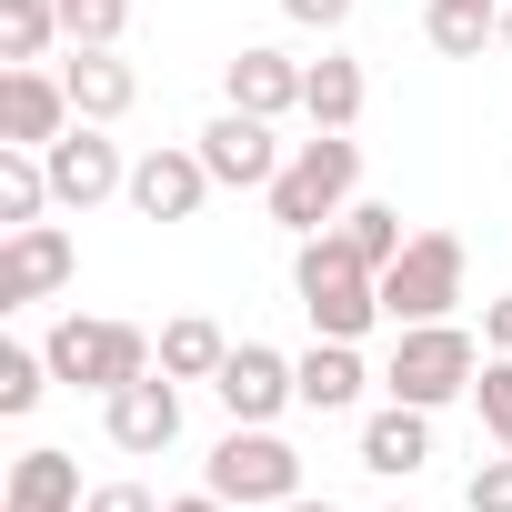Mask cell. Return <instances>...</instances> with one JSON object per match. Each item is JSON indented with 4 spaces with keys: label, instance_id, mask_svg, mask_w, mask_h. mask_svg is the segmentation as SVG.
Wrapping results in <instances>:
<instances>
[{
    "label": "cell",
    "instance_id": "1",
    "mask_svg": "<svg viewBox=\"0 0 512 512\" xmlns=\"http://www.w3.org/2000/svg\"><path fill=\"white\" fill-rule=\"evenodd\" d=\"M292 302L312 312L322 342H362V332L382 322V272L362 262L342 231H312V241L292 251Z\"/></svg>",
    "mask_w": 512,
    "mask_h": 512
},
{
    "label": "cell",
    "instance_id": "2",
    "mask_svg": "<svg viewBox=\"0 0 512 512\" xmlns=\"http://www.w3.org/2000/svg\"><path fill=\"white\" fill-rule=\"evenodd\" d=\"M352 191H362V141L352 131H312V141H292V161H282V181L262 201H272V221L292 241H312V231H332L352 211Z\"/></svg>",
    "mask_w": 512,
    "mask_h": 512
},
{
    "label": "cell",
    "instance_id": "3",
    "mask_svg": "<svg viewBox=\"0 0 512 512\" xmlns=\"http://www.w3.org/2000/svg\"><path fill=\"white\" fill-rule=\"evenodd\" d=\"M41 352H51V382H71V392H121V382L161 372V342L141 322H101V312H61Z\"/></svg>",
    "mask_w": 512,
    "mask_h": 512
},
{
    "label": "cell",
    "instance_id": "4",
    "mask_svg": "<svg viewBox=\"0 0 512 512\" xmlns=\"http://www.w3.org/2000/svg\"><path fill=\"white\" fill-rule=\"evenodd\" d=\"M472 372H482V342H472L462 322H402V332H392V362H382V392L442 412V402L472 392Z\"/></svg>",
    "mask_w": 512,
    "mask_h": 512
},
{
    "label": "cell",
    "instance_id": "5",
    "mask_svg": "<svg viewBox=\"0 0 512 512\" xmlns=\"http://www.w3.org/2000/svg\"><path fill=\"white\" fill-rule=\"evenodd\" d=\"M201 482H211L231 512H241V502H292V492H302V452H292L272 422H231V432L211 442Z\"/></svg>",
    "mask_w": 512,
    "mask_h": 512
},
{
    "label": "cell",
    "instance_id": "6",
    "mask_svg": "<svg viewBox=\"0 0 512 512\" xmlns=\"http://www.w3.org/2000/svg\"><path fill=\"white\" fill-rule=\"evenodd\" d=\"M452 302H462V241L452 231H412L402 262L382 272V322L392 332L402 322H452Z\"/></svg>",
    "mask_w": 512,
    "mask_h": 512
},
{
    "label": "cell",
    "instance_id": "7",
    "mask_svg": "<svg viewBox=\"0 0 512 512\" xmlns=\"http://www.w3.org/2000/svg\"><path fill=\"white\" fill-rule=\"evenodd\" d=\"M41 161H51V201H61V211H101V201L131 191V161H121L111 121H71Z\"/></svg>",
    "mask_w": 512,
    "mask_h": 512
},
{
    "label": "cell",
    "instance_id": "8",
    "mask_svg": "<svg viewBox=\"0 0 512 512\" xmlns=\"http://www.w3.org/2000/svg\"><path fill=\"white\" fill-rule=\"evenodd\" d=\"M191 141H201V161H211V181H221V191H272V181H282V161H292V151L272 141V121H262V111H231V101H221Z\"/></svg>",
    "mask_w": 512,
    "mask_h": 512
},
{
    "label": "cell",
    "instance_id": "9",
    "mask_svg": "<svg viewBox=\"0 0 512 512\" xmlns=\"http://www.w3.org/2000/svg\"><path fill=\"white\" fill-rule=\"evenodd\" d=\"M211 191H221V181H211L201 141H151V151L131 161V191H121V201H131L141 221H191Z\"/></svg>",
    "mask_w": 512,
    "mask_h": 512
},
{
    "label": "cell",
    "instance_id": "10",
    "mask_svg": "<svg viewBox=\"0 0 512 512\" xmlns=\"http://www.w3.org/2000/svg\"><path fill=\"white\" fill-rule=\"evenodd\" d=\"M211 402H221L231 422H282V412L302 402V372H292V352H272V342H231V362L211 372Z\"/></svg>",
    "mask_w": 512,
    "mask_h": 512
},
{
    "label": "cell",
    "instance_id": "11",
    "mask_svg": "<svg viewBox=\"0 0 512 512\" xmlns=\"http://www.w3.org/2000/svg\"><path fill=\"white\" fill-rule=\"evenodd\" d=\"M71 272H81V251H71V231H61V221L0 231V312H31V302H51Z\"/></svg>",
    "mask_w": 512,
    "mask_h": 512
},
{
    "label": "cell",
    "instance_id": "12",
    "mask_svg": "<svg viewBox=\"0 0 512 512\" xmlns=\"http://www.w3.org/2000/svg\"><path fill=\"white\" fill-rule=\"evenodd\" d=\"M101 432H111V452H171L181 442V382L171 372H141V382H121V392H101Z\"/></svg>",
    "mask_w": 512,
    "mask_h": 512
},
{
    "label": "cell",
    "instance_id": "13",
    "mask_svg": "<svg viewBox=\"0 0 512 512\" xmlns=\"http://www.w3.org/2000/svg\"><path fill=\"white\" fill-rule=\"evenodd\" d=\"M71 121H81V111H71L61 71H41V61H11V71H0V141H21V151H51Z\"/></svg>",
    "mask_w": 512,
    "mask_h": 512
},
{
    "label": "cell",
    "instance_id": "14",
    "mask_svg": "<svg viewBox=\"0 0 512 512\" xmlns=\"http://www.w3.org/2000/svg\"><path fill=\"white\" fill-rule=\"evenodd\" d=\"M221 101H231V111L282 121V111H302V61H292V51H272V41H241V51L221 61Z\"/></svg>",
    "mask_w": 512,
    "mask_h": 512
},
{
    "label": "cell",
    "instance_id": "15",
    "mask_svg": "<svg viewBox=\"0 0 512 512\" xmlns=\"http://www.w3.org/2000/svg\"><path fill=\"white\" fill-rule=\"evenodd\" d=\"M422 462H432V412H422V402H382V412L362 422V472L412 482Z\"/></svg>",
    "mask_w": 512,
    "mask_h": 512
},
{
    "label": "cell",
    "instance_id": "16",
    "mask_svg": "<svg viewBox=\"0 0 512 512\" xmlns=\"http://www.w3.org/2000/svg\"><path fill=\"white\" fill-rule=\"evenodd\" d=\"M61 91H71L81 121H121V111L141 101V71H131L121 51H71V61H61Z\"/></svg>",
    "mask_w": 512,
    "mask_h": 512
},
{
    "label": "cell",
    "instance_id": "17",
    "mask_svg": "<svg viewBox=\"0 0 512 512\" xmlns=\"http://www.w3.org/2000/svg\"><path fill=\"white\" fill-rule=\"evenodd\" d=\"M91 492H81V462L71 452H51V442H31L21 462H11V502L0 512H81Z\"/></svg>",
    "mask_w": 512,
    "mask_h": 512
},
{
    "label": "cell",
    "instance_id": "18",
    "mask_svg": "<svg viewBox=\"0 0 512 512\" xmlns=\"http://www.w3.org/2000/svg\"><path fill=\"white\" fill-rule=\"evenodd\" d=\"M292 372H302V412H352V402H362V382H372L362 342H322V332H312V352H302Z\"/></svg>",
    "mask_w": 512,
    "mask_h": 512
},
{
    "label": "cell",
    "instance_id": "19",
    "mask_svg": "<svg viewBox=\"0 0 512 512\" xmlns=\"http://www.w3.org/2000/svg\"><path fill=\"white\" fill-rule=\"evenodd\" d=\"M302 121H312V131H352V121H362V61H352V51L302 61Z\"/></svg>",
    "mask_w": 512,
    "mask_h": 512
},
{
    "label": "cell",
    "instance_id": "20",
    "mask_svg": "<svg viewBox=\"0 0 512 512\" xmlns=\"http://www.w3.org/2000/svg\"><path fill=\"white\" fill-rule=\"evenodd\" d=\"M231 362V332L211 322V312H181V322H161V372L171 382H211Z\"/></svg>",
    "mask_w": 512,
    "mask_h": 512
},
{
    "label": "cell",
    "instance_id": "21",
    "mask_svg": "<svg viewBox=\"0 0 512 512\" xmlns=\"http://www.w3.org/2000/svg\"><path fill=\"white\" fill-rule=\"evenodd\" d=\"M51 211V161L21 151V141H0V231H31Z\"/></svg>",
    "mask_w": 512,
    "mask_h": 512
},
{
    "label": "cell",
    "instance_id": "22",
    "mask_svg": "<svg viewBox=\"0 0 512 512\" xmlns=\"http://www.w3.org/2000/svg\"><path fill=\"white\" fill-rule=\"evenodd\" d=\"M422 31H432L442 61H482V41H502V11H492V0H432Z\"/></svg>",
    "mask_w": 512,
    "mask_h": 512
},
{
    "label": "cell",
    "instance_id": "23",
    "mask_svg": "<svg viewBox=\"0 0 512 512\" xmlns=\"http://www.w3.org/2000/svg\"><path fill=\"white\" fill-rule=\"evenodd\" d=\"M332 231H342V241H352V251H362V262H372V272H392V262H402V241H412V231H402V211H392V201H352V211H342V221H332Z\"/></svg>",
    "mask_w": 512,
    "mask_h": 512
},
{
    "label": "cell",
    "instance_id": "24",
    "mask_svg": "<svg viewBox=\"0 0 512 512\" xmlns=\"http://www.w3.org/2000/svg\"><path fill=\"white\" fill-rule=\"evenodd\" d=\"M61 41V0H0V61H41Z\"/></svg>",
    "mask_w": 512,
    "mask_h": 512
},
{
    "label": "cell",
    "instance_id": "25",
    "mask_svg": "<svg viewBox=\"0 0 512 512\" xmlns=\"http://www.w3.org/2000/svg\"><path fill=\"white\" fill-rule=\"evenodd\" d=\"M131 31V0H61V41L71 51H121Z\"/></svg>",
    "mask_w": 512,
    "mask_h": 512
},
{
    "label": "cell",
    "instance_id": "26",
    "mask_svg": "<svg viewBox=\"0 0 512 512\" xmlns=\"http://www.w3.org/2000/svg\"><path fill=\"white\" fill-rule=\"evenodd\" d=\"M41 392H51V352L0 342V412H41Z\"/></svg>",
    "mask_w": 512,
    "mask_h": 512
},
{
    "label": "cell",
    "instance_id": "27",
    "mask_svg": "<svg viewBox=\"0 0 512 512\" xmlns=\"http://www.w3.org/2000/svg\"><path fill=\"white\" fill-rule=\"evenodd\" d=\"M472 402H482V432L512 452V352H492V362L472 372Z\"/></svg>",
    "mask_w": 512,
    "mask_h": 512
},
{
    "label": "cell",
    "instance_id": "28",
    "mask_svg": "<svg viewBox=\"0 0 512 512\" xmlns=\"http://www.w3.org/2000/svg\"><path fill=\"white\" fill-rule=\"evenodd\" d=\"M472 512H512V452L472 472Z\"/></svg>",
    "mask_w": 512,
    "mask_h": 512
},
{
    "label": "cell",
    "instance_id": "29",
    "mask_svg": "<svg viewBox=\"0 0 512 512\" xmlns=\"http://www.w3.org/2000/svg\"><path fill=\"white\" fill-rule=\"evenodd\" d=\"M362 11V0H282V21H302V31H342Z\"/></svg>",
    "mask_w": 512,
    "mask_h": 512
},
{
    "label": "cell",
    "instance_id": "30",
    "mask_svg": "<svg viewBox=\"0 0 512 512\" xmlns=\"http://www.w3.org/2000/svg\"><path fill=\"white\" fill-rule=\"evenodd\" d=\"M81 512H161V502H151V492H141V482H101V492H91V502H81Z\"/></svg>",
    "mask_w": 512,
    "mask_h": 512
},
{
    "label": "cell",
    "instance_id": "31",
    "mask_svg": "<svg viewBox=\"0 0 512 512\" xmlns=\"http://www.w3.org/2000/svg\"><path fill=\"white\" fill-rule=\"evenodd\" d=\"M482 342H492V352H512V292H492V302H482Z\"/></svg>",
    "mask_w": 512,
    "mask_h": 512
},
{
    "label": "cell",
    "instance_id": "32",
    "mask_svg": "<svg viewBox=\"0 0 512 512\" xmlns=\"http://www.w3.org/2000/svg\"><path fill=\"white\" fill-rule=\"evenodd\" d=\"M161 512H231V502H221V492L201 482V492H181V502H161Z\"/></svg>",
    "mask_w": 512,
    "mask_h": 512
},
{
    "label": "cell",
    "instance_id": "33",
    "mask_svg": "<svg viewBox=\"0 0 512 512\" xmlns=\"http://www.w3.org/2000/svg\"><path fill=\"white\" fill-rule=\"evenodd\" d=\"M282 512H342V502H312V492H292V502H282Z\"/></svg>",
    "mask_w": 512,
    "mask_h": 512
},
{
    "label": "cell",
    "instance_id": "34",
    "mask_svg": "<svg viewBox=\"0 0 512 512\" xmlns=\"http://www.w3.org/2000/svg\"><path fill=\"white\" fill-rule=\"evenodd\" d=\"M502 51H512V0H502Z\"/></svg>",
    "mask_w": 512,
    "mask_h": 512
},
{
    "label": "cell",
    "instance_id": "35",
    "mask_svg": "<svg viewBox=\"0 0 512 512\" xmlns=\"http://www.w3.org/2000/svg\"><path fill=\"white\" fill-rule=\"evenodd\" d=\"M392 512H412V502H392Z\"/></svg>",
    "mask_w": 512,
    "mask_h": 512
},
{
    "label": "cell",
    "instance_id": "36",
    "mask_svg": "<svg viewBox=\"0 0 512 512\" xmlns=\"http://www.w3.org/2000/svg\"><path fill=\"white\" fill-rule=\"evenodd\" d=\"M492 11H502V0H492Z\"/></svg>",
    "mask_w": 512,
    "mask_h": 512
}]
</instances>
